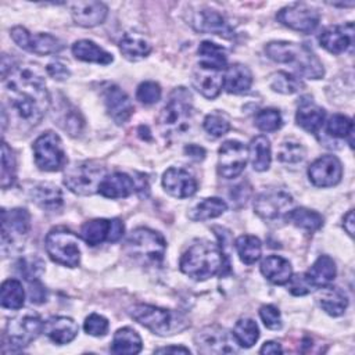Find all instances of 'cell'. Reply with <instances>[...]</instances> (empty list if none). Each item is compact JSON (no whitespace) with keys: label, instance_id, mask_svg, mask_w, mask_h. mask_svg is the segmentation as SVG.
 <instances>
[{"label":"cell","instance_id":"37","mask_svg":"<svg viewBox=\"0 0 355 355\" xmlns=\"http://www.w3.org/2000/svg\"><path fill=\"white\" fill-rule=\"evenodd\" d=\"M198 57H200V65L214 68V69H225L227 67V55L222 46L204 40L198 46Z\"/></svg>","mask_w":355,"mask_h":355},{"label":"cell","instance_id":"16","mask_svg":"<svg viewBox=\"0 0 355 355\" xmlns=\"http://www.w3.org/2000/svg\"><path fill=\"white\" fill-rule=\"evenodd\" d=\"M31 230V215L25 208H12L1 211V243L14 244L26 237Z\"/></svg>","mask_w":355,"mask_h":355},{"label":"cell","instance_id":"6","mask_svg":"<svg viewBox=\"0 0 355 355\" xmlns=\"http://www.w3.org/2000/svg\"><path fill=\"white\" fill-rule=\"evenodd\" d=\"M105 178V168L97 161H79L65 168L64 184L75 194L90 196L98 193V186Z\"/></svg>","mask_w":355,"mask_h":355},{"label":"cell","instance_id":"1","mask_svg":"<svg viewBox=\"0 0 355 355\" xmlns=\"http://www.w3.org/2000/svg\"><path fill=\"white\" fill-rule=\"evenodd\" d=\"M4 83L11 110L22 122L36 126L50 104L46 82L37 65L15 67L4 79Z\"/></svg>","mask_w":355,"mask_h":355},{"label":"cell","instance_id":"8","mask_svg":"<svg viewBox=\"0 0 355 355\" xmlns=\"http://www.w3.org/2000/svg\"><path fill=\"white\" fill-rule=\"evenodd\" d=\"M46 251L54 262L68 268H75L80 262L78 239L71 230L64 227H57L47 233Z\"/></svg>","mask_w":355,"mask_h":355},{"label":"cell","instance_id":"27","mask_svg":"<svg viewBox=\"0 0 355 355\" xmlns=\"http://www.w3.org/2000/svg\"><path fill=\"white\" fill-rule=\"evenodd\" d=\"M326 112L322 107L311 100H302L297 108L295 121L298 126L309 133H318L323 125Z\"/></svg>","mask_w":355,"mask_h":355},{"label":"cell","instance_id":"38","mask_svg":"<svg viewBox=\"0 0 355 355\" xmlns=\"http://www.w3.org/2000/svg\"><path fill=\"white\" fill-rule=\"evenodd\" d=\"M110 226H111V219H92L80 227V237L87 245H98L104 241H108V234H110Z\"/></svg>","mask_w":355,"mask_h":355},{"label":"cell","instance_id":"36","mask_svg":"<svg viewBox=\"0 0 355 355\" xmlns=\"http://www.w3.org/2000/svg\"><path fill=\"white\" fill-rule=\"evenodd\" d=\"M143 348L139 333L130 327L118 329L114 334L111 351L114 354H139Z\"/></svg>","mask_w":355,"mask_h":355},{"label":"cell","instance_id":"61","mask_svg":"<svg viewBox=\"0 0 355 355\" xmlns=\"http://www.w3.org/2000/svg\"><path fill=\"white\" fill-rule=\"evenodd\" d=\"M343 227L345 229V232L352 237L354 236V211L349 209L347 212V215L343 219Z\"/></svg>","mask_w":355,"mask_h":355},{"label":"cell","instance_id":"17","mask_svg":"<svg viewBox=\"0 0 355 355\" xmlns=\"http://www.w3.org/2000/svg\"><path fill=\"white\" fill-rule=\"evenodd\" d=\"M343 176V166L337 157L322 155L315 159L308 168V178L316 187L336 186Z\"/></svg>","mask_w":355,"mask_h":355},{"label":"cell","instance_id":"45","mask_svg":"<svg viewBox=\"0 0 355 355\" xmlns=\"http://www.w3.org/2000/svg\"><path fill=\"white\" fill-rule=\"evenodd\" d=\"M269 85L275 92L282 94H293L302 87V82L298 78L283 71L273 73Z\"/></svg>","mask_w":355,"mask_h":355},{"label":"cell","instance_id":"20","mask_svg":"<svg viewBox=\"0 0 355 355\" xmlns=\"http://www.w3.org/2000/svg\"><path fill=\"white\" fill-rule=\"evenodd\" d=\"M354 42V25L348 22L345 25H331L322 31L319 35V43L331 54H341L352 46Z\"/></svg>","mask_w":355,"mask_h":355},{"label":"cell","instance_id":"22","mask_svg":"<svg viewBox=\"0 0 355 355\" xmlns=\"http://www.w3.org/2000/svg\"><path fill=\"white\" fill-rule=\"evenodd\" d=\"M193 86L196 90L207 98H215L219 96L223 86L222 71L197 65L193 72Z\"/></svg>","mask_w":355,"mask_h":355},{"label":"cell","instance_id":"52","mask_svg":"<svg viewBox=\"0 0 355 355\" xmlns=\"http://www.w3.org/2000/svg\"><path fill=\"white\" fill-rule=\"evenodd\" d=\"M108 327H110V323L108 320L98 315V313H92L89 315L86 319H85V323H83V329L87 334L90 336H94V337H103L107 334L108 331Z\"/></svg>","mask_w":355,"mask_h":355},{"label":"cell","instance_id":"32","mask_svg":"<svg viewBox=\"0 0 355 355\" xmlns=\"http://www.w3.org/2000/svg\"><path fill=\"white\" fill-rule=\"evenodd\" d=\"M72 54L75 55V58L85 61V62H94V64H101V65H107L111 64L114 57L105 51L104 49L98 47L94 42L87 40V39H82L78 40L72 44Z\"/></svg>","mask_w":355,"mask_h":355},{"label":"cell","instance_id":"4","mask_svg":"<svg viewBox=\"0 0 355 355\" xmlns=\"http://www.w3.org/2000/svg\"><path fill=\"white\" fill-rule=\"evenodd\" d=\"M193 97L186 87H176L158 115V128L166 137L183 135L191 125Z\"/></svg>","mask_w":355,"mask_h":355},{"label":"cell","instance_id":"10","mask_svg":"<svg viewBox=\"0 0 355 355\" xmlns=\"http://www.w3.org/2000/svg\"><path fill=\"white\" fill-rule=\"evenodd\" d=\"M43 322L39 315L25 313L8 320L6 327V338L11 345V351H21L28 347L43 331Z\"/></svg>","mask_w":355,"mask_h":355},{"label":"cell","instance_id":"15","mask_svg":"<svg viewBox=\"0 0 355 355\" xmlns=\"http://www.w3.org/2000/svg\"><path fill=\"white\" fill-rule=\"evenodd\" d=\"M218 172L225 179L237 178L245 168L248 150L239 140H226L218 151Z\"/></svg>","mask_w":355,"mask_h":355},{"label":"cell","instance_id":"21","mask_svg":"<svg viewBox=\"0 0 355 355\" xmlns=\"http://www.w3.org/2000/svg\"><path fill=\"white\" fill-rule=\"evenodd\" d=\"M191 25L197 32L219 35L222 37L233 36V29L227 21L218 11L211 8L198 10L193 17Z\"/></svg>","mask_w":355,"mask_h":355},{"label":"cell","instance_id":"57","mask_svg":"<svg viewBox=\"0 0 355 355\" xmlns=\"http://www.w3.org/2000/svg\"><path fill=\"white\" fill-rule=\"evenodd\" d=\"M123 234V223L119 219H111V226H110V234H108V241L115 243L118 241Z\"/></svg>","mask_w":355,"mask_h":355},{"label":"cell","instance_id":"39","mask_svg":"<svg viewBox=\"0 0 355 355\" xmlns=\"http://www.w3.org/2000/svg\"><path fill=\"white\" fill-rule=\"evenodd\" d=\"M0 302L7 309H21L25 302V291L19 280L7 279L0 288Z\"/></svg>","mask_w":355,"mask_h":355},{"label":"cell","instance_id":"18","mask_svg":"<svg viewBox=\"0 0 355 355\" xmlns=\"http://www.w3.org/2000/svg\"><path fill=\"white\" fill-rule=\"evenodd\" d=\"M162 186L166 193L176 198L191 197L197 191V180L183 168H169L162 176Z\"/></svg>","mask_w":355,"mask_h":355},{"label":"cell","instance_id":"7","mask_svg":"<svg viewBox=\"0 0 355 355\" xmlns=\"http://www.w3.org/2000/svg\"><path fill=\"white\" fill-rule=\"evenodd\" d=\"M126 248L130 255L144 259L146 262H161L165 255L166 241L155 230L148 227H137L128 237Z\"/></svg>","mask_w":355,"mask_h":355},{"label":"cell","instance_id":"51","mask_svg":"<svg viewBox=\"0 0 355 355\" xmlns=\"http://www.w3.org/2000/svg\"><path fill=\"white\" fill-rule=\"evenodd\" d=\"M161 86L157 82L146 80L139 85L136 90V98L143 104H154L161 98Z\"/></svg>","mask_w":355,"mask_h":355},{"label":"cell","instance_id":"54","mask_svg":"<svg viewBox=\"0 0 355 355\" xmlns=\"http://www.w3.org/2000/svg\"><path fill=\"white\" fill-rule=\"evenodd\" d=\"M287 283H288V291L293 295H306L311 291H313V288L308 283L304 273H298V275H294V276L291 275V277Z\"/></svg>","mask_w":355,"mask_h":355},{"label":"cell","instance_id":"31","mask_svg":"<svg viewBox=\"0 0 355 355\" xmlns=\"http://www.w3.org/2000/svg\"><path fill=\"white\" fill-rule=\"evenodd\" d=\"M261 273L273 284H286L291 275V263L279 255H269L261 262Z\"/></svg>","mask_w":355,"mask_h":355},{"label":"cell","instance_id":"3","mask_svg":"<svg viewBox=\"0 0 355 355\" xmlns=\"http://www.w3.org/2000/svg\"><path fill=\"white\" fill-rule=\"evenodd\" d=\"M265 53L275 62L291 65L293 69L308 79H320L324 75L320 60L305 44L286 40L270 42L265 46Z\"/></svg>","mask_w":355,"mask_h":355},{"label":"cell","instance_id":"59","mask_svg":"<svg viewBox=\"0 0 355 355\" xmlns=\"http://www.w3.org/2000/svg\"><path fill=\"white\" fill-rule=\"evenodd\" d=\"M154 352L157 354H190V349L182 345H168V347H162V348H157L154 349Z\"/></svg>","mask_w":355,"mask_h":355},{"label":"cell","instance_id":"34","mask_svg":"<svg viewBox=\"0 0 355 355\" xmlns=\"http://www.w3.org/2000/svg\"><path fill=\"white\" fill-rule=\"evenodd\" d=\"M248 158L255 171L263 172L269 169L272 161V150L270 141L266 136L261 135L251 140L248 147Z\"/></svg>","mask_w":355,"mask_h":355},{"label":"cell","instance_id":"55","mask_svg":"<svg viewBox=\"0 0 355 355\" xmlns=\"http://www.w3.org/2000/svg\"><path fill=\"white\" fill-rule=\"evenodd\" d=\"M46 71L54 80H65L71 76V71L67 68V65H64L60 61H53L47 64Z\"/></svg>","mask_w":355,"mask_h":355},{"label":"cell","instance_id":"50","mask_svg":"<svg viewBox=\"0 0 355 355\" xmlns=\"http://www.w3.org/2000/svg\"><path fill=\"white\" fill-rule=\"evenodd\" d=\"M305 157V148L302 147L301 143L298 141H293V140H288V141H284L280 148H279V153H277V158L279 161L282 162H286V164H297V162H301Z\"/></svg>","mask_w":355,"mask_h":355},{"label":"cell","instance_id":"46","mask_svg":"<svg viewBox=\"0 0 355 355\" xmlns=\"http://www.w3.org/2000/svg\"><path fill=\"white\" fill-rule=\"evenodd\" d=\"M326 130L333 137H337V139L349 137V140H351L352 132H354V123H352L351 118H348L345 115H341V114H334L329 119Z\"/></svg>","mask_w":355,"mask_h":355},{"label":"cell","instance_id":"28","mask_svg":"<svg viewBox=\"0 0 355 355\" xmlns=\"http://www.w3.org/2000/svg\"><path fill=\"white\" fill-rule=\"evenodd\" d=\"M31 198L44 211H58L62 207V193L53 183L42 182L35 184L31 190Z\"/></svg>","mask_w":355,"mask_h":355},{"label":"cell","instance_id":"19","mask_svg":"<svg viewBox=\"0 0 355 355\" xmlns=\"http://www.w3.org/2000/svg\"><path fill=\"white\" fill-rule=\"evenodd\" d=\"M104 104L108 115L116 125H123L135 110L129 96L116 85H110L104 90Z\"/></svg>","mask_w":355,"mask_h":355},{"label":"cell","instance_id":"43","mask_svg":"<svg viewBox=\"0 0 355 355\" xmlns=\"http://www.w3.org/2000/svg\"><path fill=\"white\" fill-rule=\"evenodd\" d=\"M234 340L237 341L239 347H244V348H250L252 347L258 337H259V329H258V324L250 319V318H241L233 331H232Z\"/></svg>","mask_w":355,"mask_h":355},{"label":"cell","instance_id":"48","mask_svg":"<svg viewBox=\"0 0 355 355\" xmlns=\"http://www.w3.org/2000/svg\"><path fill=\"white\" fill-rule=\"evenodd\" d=\"M254 123L262 132H275V130L280 129V126L283 123V119H282V115L277 110L265 108V110H261L255 115Z\"/></svg>","mask_w":355,"mask_h":355},{"label":"cell","instance_id":"56","mask_svg":"<svg viewBox=\"0 0 355 355\" xmlns=\"http://www.w3.org/2000/svg\"><path fill=\"white\" fill-rule=\"evenodd\" d=\"M29 298L35 304H42L46 301V290L43 284L39 280L31 282V288H29Z\"/></svg>","mask_w":355,"mask_h":355},{"label":"cell","instance_id":"23","mask_svg":"<svg viewBox=\"0 0 355 355\" xmlns=\"http://www.w3.org/2000/svg\"><path fill=\"white\" fill-rule=\"evenodd\" d=\"M72 18L76 25L83 28H93L104 22L108 8L100 1H78L72 6Z\"/></svg>","mask_w":355,"mask_h":355},{"label":"cell","instance_id":"60","mask_svg":"<svg viewBox=\"0 0 355 355\" xmlns=\"http://www.w3.org/2000/svg\"><path fill=\"white\" fill-rule=\"evenodd\" d=\"M261 354H282L283 352V348L280 347L279 343L276 341H266L261 349H259Z\"/></svg>","mask_w":355,"mask_h":355},{"label":"cell","instance_id":"33","mask_svg":"<svg viewBox=\"0 0 355 355\" xmlns=\"http://www.w3.org/2000/svg\"><path fill=\"white\" fill-rule=\"evenodd\" d=\"M119 50L125 58L130 61H139L150 54L151 44L143 35L128 32L119 40Z\"/></svg>","mask_w":355,"mask_h":355},{"label":"cell","instance_id":"11","mask_svg":"<svg viewBox=\"0 0 355 355\" xmlns=\"http://www.w3.org/2000/svg\"><path fill=\"white\" fill-rule=\"evenodd\" d=\"M293 204L294 200L287 191L270 189L255 198L254 211L263 220L275 222L286 219L288 212L293 209Z\"/></svg>","mask_w":355,"mask_h":355},{"label":"cell","instance_id":"30","mask_svg":"<svg viewBox=\"0 0 355 355\" xmlns=\"http://www.w3.org/2000/svg\"><path fill=\"white\" fill-rule=\"evenodd\" d=\"M54 119H57V123L71 136H78L85 126V119L80 112L65 100L55 105Z\"/></svg>","mask_w":355,"mask_h":355},{"label":"cell","instance_id":"29","mask_svg":"<svg viewBox=\"0 0 355 355\" xmlns=\"http://www.w3.org/2000/svg\"><path fill=\"white\" fill-rule=\"evenodd\" d=\"M252 83L251 71L243 64H232L226 67V73L223 76V87L230 94L245 93Z\"/></svg>","mask_w":355,"mask_h":355},{"label":"cell","instance_id":"35","mask_svg":"<svg viewBox=\"0 0 355 355\" xmlns=\"http://www.w3.org/2000/svg\"><path fill=\"white\" fill-rule=\"evenodd\" d=\"M319 302L326 313L331 316H340L348 306V297L340 287L329 284L323 287Z\"/></svg>","mask_w":355,"mask_h":355},{"label":"cell","instance_id":"24","mask_svg":"<svg viewBox=\"0 0 355 355\" xmlns=\"http://www.w3.org/2000/svg\"><path fill=\"white\" fill-rule=\"evenodd\" d=\"M78 324L67 316H51L43 324V333L58 345L71 343L78 336Z\"/></svg>","mask_w":355,"mask_h":355},{"label":"cell","instance_id":"9","mask_svg":"<svg viewBox=\"0 0 355 355\" xmlns=\"http://www.w3.org/2000/svg\"><path fill=\"white\" fill-rule=\"evenodd\" d=\"M35 162L42 171L55 172L67 166V155L60 136L51 130L42 133L33 143Z\"/></svg>","mask_w":355,"mask_h":355},{"label":"cell","instance_id":"53","mask_svg":"<svg viewBox=\"0 0 355 355\" xmlns=\"http://www.w3.org/2000/svg\"><path fill=\"white\" fill-rule=\"evenodd\" d=\"M259 316L263 324L270 330H280L283 326L280 311L275 305H262L259 309Z\"/></svg>","mask_w":355,"mask_h":355},{"label":"cell","instance_id":"42","mask_svg":"<svg viewBox=\"0 0 355 355\" xmlns=\"http://www.w3.org/2000/svg\"><path fill=\"white\" fill-rule=\"evenodd\" d=\"M236 250L243 263L252 265L261 258L262 244L258 237L251 234H243L236 240Z\"/></svg>","mask_w":355,"mask_h":355},{"label":"cell","instance_id":"41","mask_svg":"<svg viewBox=\"0 0 355 355\" xmlns=\"http://www.w3.org/2000/svg\"><path fill=\"white\" fill-rule=\"evenodd\" d=\"M227 209V204L219 197H208L200 201L190 212L189 218L191 220H207L220 216Z\"/></svg>","mask_w":355,"mask_h":355},{"label":"cell","instance_id":"49","mask_svg":"<svg viewBox=\"0 0 355 355\" xmlns=\"http://www.w3.org/2000/svg\"><path fill=\"white\" fill-rule=\"evenodd\" d=\"M18 272L31 283L33 280H39V276L44 270V263L40 258L37 257H25L21 258L17 263Z\"/></svg>","mask_w":355,"mask_h":355},{"label":"cell","instance_id":"12","mask_svg":"<svg viewBox=\"0 0 355 355\" xmlns=\"http://www.w3.org/2000/svg\"><path fill=\"white\" fill-rule=\"evenodd\" d=\"M194 343L201 354H234L239 351V344L233 334L218 324L205 326L198 330Z\"/></svg>","mask_w":355,"mask_h":355},{"label":"cell","instance_id":"25","mask_svg":"<svg viewBox=\"0 0 355 355\" xmlns=\"http://www.w3.org/2000/svg\"><path fill=\"white\" fill-rule=\"evenodd\" d=\"M136 190L133 179L123 172L105 175L98 186V193L107 198H125Z\"/></svg>","mask_w":355,"mask_h":355},{"label":"cell","instance_id":"13","mask_svg":"<svg viewBox=\"0 0 355 355\" xmlns=\"http://www.w3.org/2000/svg\"><path fill=\"white\" fill-rule=\"evenodd\" d=\"M11 39L24 50L39 54V55H47V54H57L62 50L64 44L62 42L50 35V33H31L24 26H14L10 31Z\"/></svg>","mask_w":355,"mask_h":355},{"label":"cell","instance_id":"40","mask_svg":"<svg viewBox=\"0 0 355 355\" xmlns=\"http://www.w3.org/2000/svg\"><path fill=\"white\" fill-rule=\"evenodd\" d=\"M286 219L294 226L308 232H316L323 226V216L319 212L302 207L293 208Z\"/></svg>","mask_w":355,"mask_h":355},{"label":"cell","instance_id":"14","mask_svg":"<svg viewBox=\"0 0 355 355\" xmlns=\"http://www.w3.org/2000/svg\"><path fill=\"white\" fill-rule=\"evenodd\" d=\"M276 19L290 29L302 33H311L319 25L320 15L313 7H309L304 3H295L282 8L276 14Z\"/></svg>","mask_w":355,"mask_h":355},{"label":"cell","instance_id":"44","mask_svg":"<svg viewBox=\"0 0 355 355\" xmlns=\"http://www.w3.org/2000/svg\"><path fill=\"white\" fill-rule=\"evenodd\" d=\"M1 187L8 189L17 179V161L12 150L6 141L1 144Z\"/></svg>","mask_w":355,"mask_h":355},{"label":"cell","instance_id":"5","mask_svg":"<svg viewBox=\"0 0 355 355\" xmlns=\"http://www.w3.org/2000/svg\"><path fill=\"white\" fill-rule=\"evenodd\" d=\"M128 312L137 323L158 336H172L180 333L190 324L183 313L154 305L137 304L133 305Z\"/></svg>","mask_w":355,"mask_h":355},{"label":"cell","instance_id":"26","mask_svg":"<svg viewBox=\"0 0 355 355\" xmlns=\"http://www.w3.org/2000/svg\"><path fill=\"white\" fill-rule=\"evenodd\" d=\"M336 263L329 255H320L304 273L313 290L323 288L333 283L336 277Z\"/></svg>","mask_w":355,"mask_h":355},{"label":"cell","instance_id":"58","mask_svg":"<svg viewBox=\"0 0 355 355\" xmlns=\"http://www.w3.org/2000/svg\"><path fill=\"white\" fill-rule=\"evenodd\" d=\"M184 153L187 154V157L196 159V161H201L205 157V150L200 146L196 144H189L184 147Z\"/></svg>","mask_w":355,"mask_h":355},{"label":"cell","instance_id":"2","mask_svg":"<svg viewBox=\"0 0 355 355\" xmlns=\"http://www.w3.org/2000/svg\"><path fill=\"white\" fill-rule=\"evenodd\" d=\"M179 266L186 276L194 280H207L222 273L225 255L218 244L209 240H200L183 252Z\"/></svg>","mask_w":355,"mask_h":355},{"label":"cell","instance_id":"47","mask_svg":"<svg viewBox=\"0 0 355 355\" xmlns=\"http://www.w3.org/2000/svg\"><path fill=\"white\" fill-rule=\"evenodd\" d=\"M204 129L212 137H220L230 130V121L223 112H211L204 119Z\"/></svg>","mask_w":355,"mask_h":355}]
</instances>
